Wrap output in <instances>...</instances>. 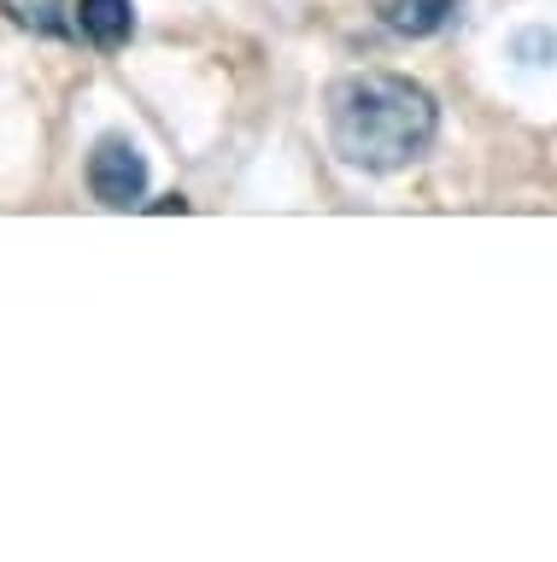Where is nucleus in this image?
<instances>
[{"mask_svg": "<svg viewBox=\"0 0 557 562\" xmlns=\"http://www.w3.org/2000/svg\"><path fill=\"white\" fill-rule=\"evenodd\" d=\"M434 135H441V105L411 77L358 70L328 88V147L353 170H405L434 147Z\"/></svg>", "mask_w": 557, "mask_h": 562, "instance_id": "f257e3e1", "label": "nucleus"}, {"mask_svg": "<svg viewBox=\"0 0 557 562\" xmlns=\"http://www.w3.org/2000/svg\"><path fill=\"white\" fill-rule=\"evenodd\" d=\"M89 188H94V200L112 205V211L142 205V193H147V158L135 153L130 135H100L94 140V153H89Z\"/></svg>", "mask_w": 557, "mask_h": 562, "instance_id": "f03ea898", "label": "nucleus"}, {"mask_svg": "<svg viewBox=\"0 0 557 562\" xmlns=\"http://www.w3.org/2000/svg\"><path fill=\"white\" fill-rule=\"evenodd\" d=\"M458 0H376V18L388 24L393 35H411V42H423V35H441L446 24H458Z\"/></svg>", "mask_w": 557, "mask_h": 562, "instance_id": "7ed1b4c3", "label": "nucleus"}, {"mask_svg": "<svg viewBox=\"0 0 557 562\" xmlns=\"http://www.w3.org/2000/svg\"><path fill=\"white\" fill-rule=\"evenodd\" d=\"M0 12L30 35H65V0H0Z\"/></svg>", "mask_w": 557, "mask_h": 562, "instance_id": "39448f33", "label": "nucleus"}, {"mask_svg": "<svg viewBox=\"0 0 557 562\" xmlns=\"http://www.w3.org/2000/svg\"><path fill=\"white\" fill-rule=\"evenodd\" d=\"M516 53H552L557 59V42H546V35H516Z\"/></svg>", "mask_w": 557, "mask_h": 562, "instance_id": "423d86ee", "label": "nucleus"}, {"mask_svg": "<svg viewBox=\"0 0 557 562\" xmlns=\"http://www.w3.org/2000/svg\"><path fill=\"white\" fill-rule=\"evenodd\" d=\"M77 30H82V42H94L100 53H118L135 35V7L130 0H82Z\"/></svg>", "mask_w": 557, "mask_h": 562, "instance_id": "20e7f679", "label": "nucleus"}]
</instances>
